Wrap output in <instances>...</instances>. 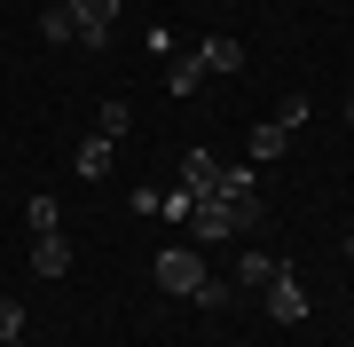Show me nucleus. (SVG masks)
I'll use <instances>...</instances> for the list:
<instances>
[{"mask_svg": "<svg viewBox=\"0 0 354 347\" xmlns=\"http://www.w3.org/2000/svg\"><path fill=\"white\" fill-rule=\"evenodd\" d=\"M260 300H268V316H276V323H299V316H307V292H299V276H291V269L268 284Z\"/></svg>", "mask_w": 354, "mask_h": 347, "instance_id": "5", "label": "nucleus"}, {"mask_svg": "<svg viewBox=\"0 0 354 347\" xmlns=\"http://www.w3.org/2000/svg\"><path fill=\"white\" fill-rule=\"evenodd\" d=\"M71 24H79V48H111V32H118V0H71Z\"/></svg>", "mask_w": 354, "mask_h": 347, "instance_id": "3", "label": "nucleus"}, {"mask_svg": "<svg viewBox=\"0 0 354 347\" xmlns=\"http://www.w3.org/2000/svg\"><path fill=\"white\" fill-rule=\"evenodd\" d=\"M127 127H134L127 103H102V111H95V134H102V142H127Z\"/></svg>", "mask_w": 354, "mask_h": 347, "instance_id": "13", "label": "nucleus"}, {"mask_svg": "<svg viewBox=\"0 0 354 347\" xmlns=\"http://www.w3.org/2000/svg\"><path fill=\"white\" fill-rule=\"evenodd\" d=\"M283 269H291V260H283V253H260V244H252V253H244V260H236V284H244V292H268V284H276Z\"/></svg>", "mask_w": 354, "mask_h": 347, "instance_id": "4", "label": "nucleus"}, {"mask_svg": "<svg viewBox=\"0 0 354 347\" xmlns=\"http://www.w3.org/2000/svg\"><path fill=\"white\" fill-rule=\"evenodd\" d=\"M32 276H71V244L64 237H32Z\"/></svg>", "mask_w": 354, "mask_h": 347, "instance_id": "7", "label": "nucleus"}, {"mask_svg": "<svg viewBox=\"0 0 354 347\" xmlns=\"http://www.w3.org/2000/svg\"><path fill=\"white\" fill-rule=\"evenodd\" d=\"M346 260H354V244H346Z\"/></svg>", "mask_w": 354, "mask_h": 347, "instance_id": "21", "label": "nucleus"}, {"mask_svg": "<svg viewBox=\"0 0 354 347\" xmlns=\"http://www.w3.org/2000/svg\"><path fill=\"white\" fill-rule=\"evenodd\" d=\"M213 190H221V197H260V190H252V166H221Z\"/></svg>", "mask_w": 354, "mask_h": 347, "instance_id": "16", "label": "nucleus"}, {"mask_svg": "<svg viewBox=\"0 0 354 347\" xmlns=\"http://www.w3.org/2000/svg\"><path fill=\"white\" fill-rule=\"evenodd\" d=\"M111 150H118V142H102V134H87V142H79V158H71V166L87 174V181H102V174H111Z\"/></svg>", "mask_w": 354, "mask_h": 347, "instance_id": "10", "label": "nucleus"}, {"mask_svg": "<svg viewBox=\"0 0 354 347\" xmlns=\"http://www.w3.org/2000/svg\"><path fill=\"white\" fill-rule=\"evenodd\" d=\"M189 206H197L189 190H165V197H158V213H165V221H189Z\"/></svg>", "mask_w": 354, "mask_h": 347, "instance_id": "19", "label": "nucleus"}, {"mask_svg": "<svg viewBox=\"0 0 354 347\" xmlns=\"http://www.w3.org/2000/svg\"><path fill=\"white\" fill-rule=\"evenodd\" d=\"M150 276H158V292H174V300H197L213 269H205V253H197V244H165V253L150 260Z\"/></svg>", "mask_w": 354, "mask_h": 347, "instance_id": "2", "label": "nucleus"}, {"mask_svg": "<svg viewBox=\"0 0 354 347\" xmlns=\"http://www.w3.org/2000/svg\"><path fill=\"white\" fill-rule=\"evenodd\" d=\"M252 229H260V197H221V190H205L197 206H189V237H197V244L252 237Z\"/></svg>", "mask_w": 354, "mask_h": 347, "instance_id": "1", "label": "nucleus"}, {"mask_svg": "<svg viewBox=\"0 0 354 347\" xmlns=\"http://www.w3.org/2000/svg\"><path fill=\"white\" fill-rule=\"evenodd\" d=\"M24 221H32V237H55V221H64V213H55V197H32Z\"/></svg>", "mask_w": 354, "mask_h": 347, "instance_id": "17", "label": "nucleus"}, {"mask_svg": "<svg viewBox=\"0 0 354 347\" xmlns=\"http://www.w3.org/2000/svg\"><path fill=\"white\" fill-rule=\"evenodd\" d=\"M346 127H354V103H346Z\"/></svg>", "mask_w": 354, "mask_h": 347, "instance_id": "20", "label": "nucleus"}, {"mask_svg": "<svg viewBox=\"0 0 354 347\" xmlns=\"http://www.w3.org/2000/svg\"><path fill=\"white\" fill-rule=\"evenodd\" d=\"M268 118H276V127H291V134H299V127H307V118H315V111H307V95H283V103L268 111Z\"/></svg>", "mask_w": 354, "mask_h": 347, "instance_id": "15", "label": "nucleus"}, {"mask_svg": "<svg viewBox=\"0 0 354 347\" xmlns=\"http://www.w3.org/2000/svg\"><path fill=\"white\" fill-rule=\"evenodd\" d=\"M213 181H221V158L213 150H189V158H181V190H189V197H205Z\"/></svg>", "mask_w": 354, "mask_h": 347, "instance_id": "8", "label": "nucleus"}, {"mask_svg": "<svg viewBox=\"0 0 354 347\" xmlns=\"http://www.w3.org/2000/svg\"><path fill=\"white\" fill-rule=\"evenodd\" d=\"M39 32H48V39H64V48H79V24H71V0H55V8L39 16Z\"/></svg>", "mask_w": 354, "mask_h": 347, "instance_id": "12", "label": "nucleus"}, {"mask_svg": "<svg viewBox=\"0 0 354 347\" xmlns=\"http://www.w3.org/2000/svg\"><path fill=\"white\" fill-rule=\"evenodd\" d=\"M197 55H205V71H213V79H228V71H244V48H236V39H228V32H213V39H197Z\"/></svg>", "mask_w": 354, "mask_h": 347, "instance_id": "6", "label": "nucleus"}, {"mask_svg": "<svg viewBox=\"0 0 354 347\" xmlns=\"http://www.w3.org/2000/svg\"><path fill=\"white\" fill-rule=\"evenodd\" d=\"M205 79H213V71H205V55H197V48H189V55H174V64H165V87H174V95H197Z\"/></svg>", "mask_w": 354, "mask_h": 347, "instance_id": "9", "label": "nucleus"}, {"mask_svg": "<svg viewBox=\"0 0 354 347\" xmlns=\"http://www.w3.org/2000/svg\"><path fill=\"white\" fill-rule=\"evenodd\" d=\"M16 339H32L24 332V300H0V347H16Z\"/></svg>", "mask_w": 354, "mask_h": 347, "instance_id": "14", "label": "nucleus"}, {"mask_svg": "<svg viewBox=\"0 0 354 347\" xmlns=\"http://www.w3.org/2000/svg\"><path fill=\"white\" fill-rule=\"evenodd\" d=\"M236 300V284H221V276H205V292H197V308H228Z\"/></svg>", "mask_w": 354, "mask_h": 347, "instance_id": "18", "label": "nucleus"}, {"mask_svg": "<svg viewBox=\"0 0 354 347\" xmlns=\"http://www.w3.org/2000/svg\"><path fill=\"white\" fill-rule=\"evenodd\" d=\"M283 150H291V127H276V118H260V127H252V158L268 166V158H283Z\"/></svg>", "mask_w": 354, "mask_h": 347, "instance_id": "11", "label": "nucleus"}]
</instances>
